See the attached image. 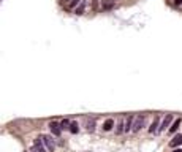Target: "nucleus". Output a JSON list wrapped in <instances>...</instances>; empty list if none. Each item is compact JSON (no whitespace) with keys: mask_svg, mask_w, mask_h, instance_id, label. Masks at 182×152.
Masks as SVG:
<instances>
[{"mask_svg":"<svg viewBox=\"0 0 182 152\" xmlns=\"http://www.w3.org/2000/svg\"><path fill=\"white\" fill-rule=\"evenodd\" d=\"M79 127H78V122H70V132L71 133H78Z\"/></svg>","mask_w":182,"mask_h":152,"instance_id":"obj_15","label":"nucleus"},{"mask_svg":"<svg viewBox=\"0 0 182 152\" xmlns=\"http://www.w3.org/2000/svg\"><path fill=\"white\" fill-rule=\"evenodd\" d=\"M101 8H103L105 11H109L114 8V0H103L101 2Z\"/></svg>","mask_w":182,"mask_h":152,"instance_id":"obj_7","label":"nucleus"},{"mask_svg":"<svg viewBox=\"0 0 182 152\" xmlns=\"http://www.w3.org/2000/svg\"><path fill=\"white\" fill-rule=\"evenodd\" d=\"M124 129H125V122H124V121H120L119 124H117L116 133H117V135H120V133H124Z\"/></svg>","mask_w":182,"mask_h":152,"instance_id":"obj_14","label":"nucleus"},{"mask_svg":"<svg viewBox=\"0 0 182 152\" xmlns=\"http://www.w3.org/2000/svg\"><path fill=\"white\" fill-rule=\"evenodd\" d=\"M41 139H43V144L46 146V149H48L49 152H54V149H55V143H54V139H52V136H49V135H43V136H41Z\"/></svg>","mask_w":182,"mask_h":152,"instance_id":"obj_2","label":"nucleus"},{"mask_svg":"<svg viewBox=\"0 0 182 152\" xmlns=\"http://www.w3.org/2000/svg\"><path fill=\"white\" fill-rule=\"evenodd\" d=\"M174 3H176V5H181V3H182V0H174Z\"/></svg>","mask_w":182,"mask_h":152,"instance_id":"obj_19","label":"nucleus"},{"mask_svg":"<svg viewBox=\"0 0 182 152\" xmlns=\"http://www.w3.org/2000/svg\"><path fill=\"white\" fill-rule=\"evenodd\" d=\"M144 122H146V116L144 114H139L133 119V127H131V132H139L143 127H144Z\"/></svg>","mask_w":182,"mask_h":152,"instance_id":"obj_1","label":"nucleus"},{"mask_svg":"<svg viewBox=\"0 0 182 152\" xmlns=\"http://www.w3.org/2000/svg\"><path fill=\"white\" fill-rule=\"evenodd\" d=\"M90 7H92V11L98 10V0H90Z\"/></svg>","mask_w":182,"mask_h":152,"instance_id":"obj_16","label":"nucleus"},{"mask_svg":"<svg viewBox=\"0 0 182 152\" xmlns=\"http://www.w3.org/2000/svg\"><path fill=\"white\" fill-rule=\"evenodd\" d=\"M68 125H70V121H68V119H65V121L60 122V129H68Z\"/></svg>","mask_w":182,"mask_h":152,"instance_id":"obj_17","label":"nucleus"},{"mask_svg":"<svg viewBox=\"0 0 182 152\" xmlns=\"http://www.w3.org/2000/svg\"><path fill=\"white\" fill-rule=\"evenodd\" d=\"M33 152H46L41 136H40V138H37V139L33 141Z\"/></svg>","mask_w":182,"mask_h":152,"instance_id":"obj_5","label":"nucleus"},{"mask_svg":"<svg viewBox=\"0 0 182 152\" xmlns=\"http://www.w3.org/2000/svg\"><path fill=\"white\" fill-rule=\"evenodd\" d=\"M79 2H81V0H71V2L68 3V8H75V7H78Z\"/></svg>","mask_w":182,"mask_h":152,"instance_id":"obj_18","label":"nucleus"},{"mask_svg":"<svg viewBox=\"0 0 182 152\" xmlns=\"http://www.w3.org/2000/svg\"><path fill=\"white\" fill-rule=\"evenodd\" d=\"M171 122H173V114H166L165 117H163V121H161V124H160V127H158V130H160V132L166 130L169 125H171Z\"/></svg>","mask_w":182,"mask_h":152,"instance_id":"obj_3","label":"nucleus"},{"mask_svg":"<svg viewBox=\"0 0 182 152\" xmlns=\"http://www.w3.org/2000/svg\"><path fill=\"white\" fill-rule=\"evenodd\" d=\"M179 125H181V119H176V121L173 122V125L169 127V133H174L176 130L179 129Z\"/></svg>","mask_w":182,"mask_h":152,"instance_id":"obj_12","label":"nucleus"},{"mask_svg":"<svg viewBox=\"0 0 182 152\" xmlns=\"http://www.w3.org/2000/svg\"><path fill=\"white\" fill-rule=\"evenodd\" d=\"M113 127H114V121L113 119H106L103 124V130L105 132H109V130H113Z\"/></svg>","mask_w":182,"mask_h":152,"instance_id":"obj_10","label":"nucleus"},{"mask_svg":"<svg viewBox=\"0 0 182 152\" xmlns=\"http://www.w3.org/2000/svg\"><path fill=\"white\" fill-rule=\"evenodd\" d=\"M182 144V135H176L174 138L171 139V143H169V146L171 147H177V146Z\"/></svg>","mask_w":182,"mask_h":152,"instance_id":"obj_8","label":"nucleus"},{"mask_svg":"<svg viewBox=\"0 0 182 152\" xmlns=\"http://www.w3.org/2000/svg\"><path fill=\"white\" fill-rule=\"evenodd\" d=\"M173 152H182V149H176V151H173Z\"/></svg>","mask_w":182,"mask_h":152,"instance_id":"obj_20","label":"nucleus"},{"mask_svg":"<svg viewBox=\"0 0 182 152\" xmlns=\"http://www.w3.org/2000/svg\"><path fill=\"white\" fill-rule=\"evenodd\" d=\"M84 11H86V2H84V0H81V2H79V5L75 8V14H76V16H81V14H84Z\"/></svg>","mask_w":182,"mask_h":152,"instance_id":"obj_6","label":"nucleus"},{"mask_svg":"<svg viewBox=\"0 0 182 152\" xmlns=\"http://www.w3.org/2000/svg\"><path fill=\"white\" fill-rule=\"evenodd\" d=\"M86 129H87V132H93V130H95V121H93V119H87Z\"/></svg>","mask_w":182,"mask_h":152,"instance_id":"obj_11","label":"nucleus"},{"mask_svg":"<svg viewBox=\"0 0 182 152\" xmlns=\"http://www.w3.org/2000/svg\"><path fill=\"white\" fill-rule=\"evenodd\" d=\"M158 130V119H154V122L151 124V127H149V132L151 133H155Z\"/></svg>","mask_w":182,"mask_h":152,"instance_id":"obj_13","label":"nucleus"},{"mask_svg":"<svg viewBox=\"0 0 182 152\" xmlns=\"http://www.w3.org/2000/svg\"><path fill=\"white\" fill-rule=\"evenodd\" d=\"M133 119H135V116H128V117H127L124 132H130V130H131V127H133Z\"/></svg>","mask_w":182,"mask_h":152,"instance_id":"obj_9","label":"nucleus"},{"mask_svg":"<svg viewBox=\"0 0 182 152\" xmlns=\"http://www.w3.org/2000/svg\"><path fill=\"white\" fill-rule=\"evenodd\" d=\"M49 129H51V132H52V135H54V136H60L62 129H60V124H59V122H55V121L49 122Z\"/></svg>","mask_w":182,"mask_h":152,"instance_id":"obj_4","label":"nucleus"}]
</instances>
